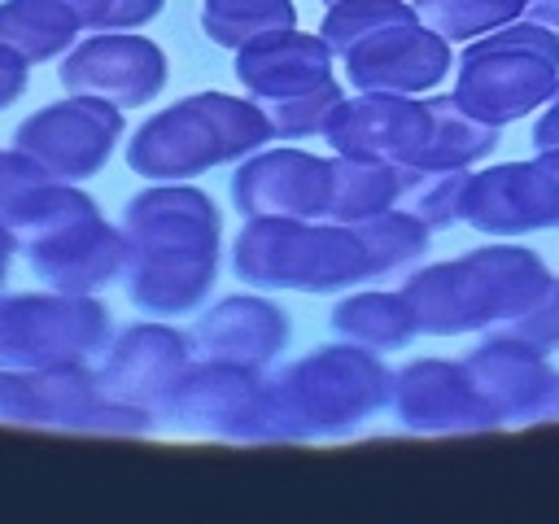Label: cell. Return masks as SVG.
<instances>
[{"mask_svg": "<svg viewBox=\"0 0 559 524\" xmlns=\"http://www.w3.org/2000/svg\"><path fill=\"white\" fill-rule=\"evenodd\" d=\"M402 22H415V4L411 0H332L323 9L319 35L341 61L354 44H362V39L389 31V26H402Z\"/></svg>", "mask_w": 559, "mask_h": 524, "instance_id": "obj_30", "label": "cell"}, {"mask_svg": "<svg viewBox=\"0 0 559 524\" xmlns=\"http://www.w3.org/2000/svg\"><path fill=\"white\" fill-rule=\"evenodd\" d=\"M397 293L411 306L419 336H463V332L493 327V306H489L485 279L467 262V253L411 271Z\"/></svg>", "mask_w": 559, "mask_h": 524, "instance_id": "obj_21", "label": "cell"}, {"mask_svg": "<svg viewBox=\"0 0 559 524\" xmlns=\"http://www.w3.org/2000/svg\"><path fill=\"white\" fill-rule=\"evenodd\" d=\"M341 100H345L341 83L328 79V83H319V87H310V92H301V96L266 100L262 114H266L275 140H310V135H323V127H328V118H332V109H336Z\"/></svg>", "mask_w": 559, "mask_h": 524, "instance_id": "obj_33", "label": "cell"}, {"mask_svg": "<svg viewBox=\"0 0 559 524\" xmlns=\"http://www.w3.org/2000/svg\"><path fill=\"white\" fill-rule=\"evenodd\" d=\"M354 236L367 253V271L371 279H384V275H402L411 271L424 253H428V240H432V227L424 218H415L411 210L393 205L384 214H371L362 223H354Z\"/></svg>", "mask_w": 559, "mask_h": 524, "instance_id": "obj_28", "label": "cell"}, {"mask_svg": "<svg viewBox=\"0 0 559 524\" xmlns=\"http://www.w3.org/2000/svg\"><path fill=\"white\" fill-rule=\"evenodd\" d=\"M192 362H197V349L188 332L170 327V319H140L105 341L96 371L109 397L140 406L153 419H166L175 389L183 384Z\"/></svg>", "mask_w": 559, "mask_h": 524, "instance_id": "obj_10", "label": "cell"}, {"mask_svg": "<svg viewBox=\"0 0 559 524\" xmlns=\"http://www.w3.org/2000/svg\"><path fill=\"white\" fill-rule=\"evenodd\" d=\"M537 148H559V96H550L533 122V153Z\"/></svg>", "mask_w": 559, "mask_h": 524, "instance_id": "obj_37", "label": "cell"}, {"mask_svg": "<svg viewBox=\"0 0 559 524\" xmlns=\"http://www.w3.org/2000/svg\"><path fill=\"white\" fill-rule=\"evenodd\" d=\"M332 323V336L336 341H349V345H362L371 354H389V349H406L419 332H415V319H411V306L402 301V293L393 288H362V293H349L332 306L328 314Z\"/></svg>", "mask_w": 559, "mask_h": 524, "instance_id": "obj_25", "label": "cell"}, {"mask_svg": "<svg viewBox=\"0 0 559 524\" xmlns=\"http://www.w3.org/2000/svg\"><path fill=\"white\" fill-rule=\"evenodd\" d=\"M323 4H332V0H323Z\"/></svg>", "mask_w": 559, "mask_h": 524, "instance_id": "obj_45", "label": "cell"}, {"mask_svg": "<svg viewBox=\"0 0 559 524\" xmlns=\"http://www.w3.org/2000/svg\"><path fill=\"white\" fill-rule=\"evenodd\" d=\"M26 83H31L26 61H22L13 48H4V44H0V109H9L13 100H22Z\"/></svg>", "mask_w": 559, "mask_h": 524, "instance_id": "obj_36", "label": "cell"}, {"mask_svg": "<svg viewBox=\"0 0 559 524\" xmlns=\"http://www.w3.org/2000/svg\"><path fill=\"white\" fill-rule=\"evenodd\" d=\"M559 87V31L515 17L454 57V100L476 118L507 127L542 109Z\"/></svg>", "mask_w": 559, "mask_h": 524, "instance_id": "obj_5", "label": "cell"}, {"mask_svg": "<svg viewBox=\"0 0 559 524\" xmlns=\"http://www.w3.org/2000/svg\"><path fill=\"white\" fill-rule=\"evenodd\" d=\"M66 9H74V17L83 22V31H100L105 17V0H61Z\"/></svg>", "mask_w": 559, "mask_h": 524, "instance_id": "obj_38", "label": "cell"}, {"mask_svg": "<svg viewBox=\"0 0 559 524\" xmlns=\"http://www.w3.org/2000/svg\"><path fill=\"white\" fill-rule=\"evenodd\" d=\"M162 9H166V0H105L100 31H140V26H148Z\"/></svg>", "mask_w": 559, "mask_h": 524, "instance_id": "obj_35", "label": "cell"}, {"mask_svg": "<svg viewBox=\"0 0 559 524\" xmlns=\"http://www.w3.org/2000/svg\"><path fill=\"white\" fill-rule=\"evenodd\" d=\"M122 140V109L96 96H66L26 114L13 131V148H22L44 175L61 183H83L100 175L114 144Z\"/></svg>", "mask_w": 559, "mask_h": 524, "instance_id": "obj_9", "label": "cell"}, {"mask_svg": "<svg viewBox=\"0 0 559 524\" xmlns=\"http://www.w3.org/2000/svg\"><path fill=\"white\" fill-rule=\"evenodd\" d=\"M192 349L197 358L210 362H236V367H258L266 371L293 336L288 314L258 293H231L214 301L197 323H192Z\"/></svg>", "mask_w": 559, "mask_h": 524, "instance_id": "obj_18", "label": "cell"}, {"mask_svg": "<svg viewBox=\"0 0 559 524\" xmlns=\"http://www.w3.org/2000/svg\"><path fill=\"white\" fill-rule=\"evenodd\" d=\"M114 336L96 293H13L0 297V367L44 371L87 362Z\"/></svg>", "mask_w": 559, "mask_h": 524, "instance_id": "obj_7", "label": "cell"}, {"mask_svg": "<svg viewBox=\"0 0 559 524\" xmlns=\"http://www.w3.org/2000/svg\"><path fill=\"white\" fill-rule=\"evenodd\" d=\"M428 109H432V135H428L424 153L402 170H472L502 140V127H493V122L476 118L472 109H463L454 100V92L428 96Z\"/></svg>", "mask_w": 559, "mask_h": 524, "instance_id": "obj_24", "label": "cell"}, {"mask_svg": "<svg viewBox=\"0 0 559 524\" xmlns=\"http://www.w3.org/2000/svg\"><path fill=\"white\" fill-rule=\"evenodd\" d=\"M17 245H22V240H17V236H13V231L0 223V288H4V275H9V262H13Z\"/></svg>", "mask_w": 559, "mask_h": 524, "instance_id": "obj_40", "label": "cell"}, {"mask_svg": "<svg viewBox=\"0 0 559 524\" xmlns=\"http://www.w3.org/2000/svg\"><path fill=\"white\" fill-rule=\"evenodd\" d=\"M0 424L140 437V432H153L157 419L140 406L109 397L100 384V371H92L87 362H70V367H44V371L0 367Z\"/></svg>", "mask_w": 559, "mask_h": 524, "instance_id": "obj_6", "label": "cell"}, {"mask_svg": "<svg viewBox=\"0 0 559 524\" xmlns=\"http://www.w3.org/2000/svg\"><path fill=\"white\" fill-rule=\"evenodd\" d=\"M402 196V170L389 162H371V157H341L332 153V205L328 218L332 223H362L371 214L393 210Z\"/></svg>", "mask_w": 559, "mask_h": 524, "instance_id": "obj_27", "label": "cell"}, {"mask_svg": "<svg viewBox=\"0 0 559 524\" xmlns=\"http://www.w3.org/2000/svg\"><path fill=\"white\" fill-rule=\"evenodd\" d=\"M459 223L493 240L559 227V196L537 153L528 162H498L480 170L472 166L459 192Z\"/></svg>", "mask_w": 559, "mask_h": 524, "instance_id": "obj_12", "label": "cell"}, {"mask_svg": "<svg viewBox=\"0 0 559 524\" xmlns=\"http://www.w3.org/2000/svg\"><path fill=\"white\" fill-rule=\"evenodd\" d=\"M166 52L148 35L131 31H92L61 61V87L70 96H96L118 109H135L162 96L166 87Z\"/></svg>", "mask_w": 559, "mask_h": 524, "instance_id": "obj_11", "label": "cell"}, {"mask_svg": "<svg viewBox=\"0 0 559 524\" xmlns=\"http://www.w3.org/2000/svg\"><path fill=\"white\" fill-rule=\"evenodd\" d=\"M467 170H402V196L397 205L424 218L432 231L459 223V192Z\"/></svg>", "mask_w": 559, "mask_h": 524, "instance_id": "obj_32", "label": "cell"}, {"mask_svg": "<svg viewBox=\"0 0 559 524\" xmlns=\"http://www.w3.org/2000/svg\"><path fill=\"white\" fill-rule=\"evenodd\" d=\"M524 17L559 31V0H524Z\"/></svg>", "mask_w": 559, "mask_h": 524, "instance_id": "obj_39", "label": "cell"}, {"mask_svg": "<svg viewBox=\"0 0 559 524\" xmlns=\"http://www.w3.org/2000/svg\"><path fill=\"white\" fill-rule=\"evenodd\" d=\"M79 35L83 22L61 0H0V44L13 48L26 66L70 52Z\"/></svg>", "mask_w": 559, "mask_h": 524, "instance_id": "obj_26", "label": "cell"}, {"mask_svg": "<svg viewBox=\"0 0 559 524\" xmlns=\"http://www.w3.org/2000/svg\"><path fill=\"white\" fill-rule=\"evenodd\" d=\"M127 266L122 284L140 314L179 319L197 314L218 279L223 214L210 192L179 183H148L122 205Z\"/></svg>", "mask_w": 559, "mask_h": 524, "instance_id": "obj_1", "label": "cell"}, {"mask_svg": "<svg viewBox=\"0 0 559 524\" xmlns=\"http://www.w3.org/2000/svg\"><path fill=\"white\" fill-rule=\"evenodd\" d=\"M389 410L406 432L419 437H459L502 428L498 415L476 393L463 358H415L393 371Z\"/></svg>", "mask_w": 559, "mask_h": 524, "instance_id": "obj_13", "label": "cell"}, {"mask_svg": "<svg viewBox=\"0 0 559 524\" xmlns=\"http://www.w3.org/2000/svg\"><path fill=\"white\" fill-rule=\"evenodd\" d=\"M166 419H175L188 432L240 441V445L293 441L271 376L258 367H236V362L197 358L188 367L183 384L175 389Z\"/></svg>", "mask_w": 559, "mask_h": 524, "instance_id": "obj_8", "label": "cell"}, {"mask_svg": "<svg viewBox=\"0 0 559 524\" xmlns=\"http://www.w3.org/2000/svg\"><path fill=\"white\" fill-rule=\"evenodd\" d=\"M550 297H555V310H559V279H555V293Z\"/></svg>", "mask_w": 559, "mask_h": 524, "instance_id": "obj_43", "label": "cell"}, {"mask_svg": "<svg viewBox=\"0 0 559 524\" xmlns=\"http://www.w3.org/2000/svg\"><path fill=\"white\" fill-rule=\"evenodd\" d=\"M467 262L485 279V293H489V306H493V327H502L515 314L533 310L555 288L550 266L528 245H480V249H467Z\"/></svg>", "mask_w": 559, "mask_h": 524, "instance_id": "obj_23", "label": "cell"}, {"mask_svg": "<svg viewBox=\"0 0 559 524\" xmlns=\"http://www.w3.org/2000/svg\"><path fill=\"white\" fill-rule=\"evenodd\" d=\"M275 140L266 114L249 96L197 92L153 118H144L127 140V166L148 183L197 179L214 166H231Z\"/></svg>", "mask_w": 559, "mask_h": 524, "instance_id": "obj_2", "label": "cell"}, {"mask_svg": "<svg viewBox=\"0 0 559 524\" xmlns=\"http://www.w3.org/2000/svg\"><path fill=\"white\" fill-rule=\"evenodd\" d=\"M236 83L245 87L249 100H284L301 96L328 79H336V52L323 44V35H306L297 26L258 35L253 44L236 48Z\"/></svg>", "mask_w": 559, "mask_h": 524, "instance_id": "obj_20", "label": "cell"}, {"mask_svg": "<svg viewBox=\"0 0 559 524\" xmlns=\"http://www.w3.org/2000/svg\"><path fill=\"white\" fill-rule=\"evenodd\" d=\"M271 384L293 441H328V437H349L376 410L389 406L393 371L384 367L380 354L336 341L301 354L280 376H271Z\"/></svg>", "mask_w": 559, "mask_h": 524, "instance_id": "obj_4", "label": "cell"}, {"mask_svg": "<svg viewBox=\"0 0 559 524\" xmlns=\"http://www.w3.org/2000/svg\"><path fill=\"white\" fill-rule=\"evenodd\" d=\"M31 271L57 288V293H100L114 279H122L127 266V240L122 227H114L100 205L22 240Z\"/></svg>", "mask_w": 559, "mask_h": 524, "instance_id": "obj_16", "label": "cell"}, {"mask_svg": "<svg viewBox=\"0 0 559 524\" xmlns=\"http://www.w3.org/2000/svg\"><path fill=\"white\" fill-rule=\"evenodd\" d=\"M550 293H555V288H550ZM493 332H507V336H515V341H524V345H533V349H542V354H555V349H559V310H555V297L537 301L533 310L515 314L511 323H502V327H493Z\"/></svg>", "mask_w": 559, "mask_h": 524, "instance_id": "obj_34", "label": "cell"}, {"mask_svg": "<svg viewBox=\"0 0 559 524\" xmlns=\"http://www.w3.org/2000/svg\"><path fill=\"white\" fill-rule=\"evenodd\" d=\"M555 96H559V87H555Z\"/></svg>", "mask_w": 559, "mask_h": 524, "instance_id": "obj_44", "label": "cell"}, {"mask_svg": "<svg viewBox=\"0 0 559 524\" xmlns=\"http://www.w3.org/2000/svg\"><path fill=\"white\" fill-rule=\"evenodd\" d=\"M92 205L96 201L79 183L44 175V166H35L22 148H0V223L17 240H31Z\"/></svg>", "mask_w": 559, "mask_h": 524, "instance_id": "obj_22", "label": "cell"}, {"mask_svg": "<svg viewBox=\"0 0 559 524\" xmlns=\"http://www.w3.org/2000/svg\"><path fill=\"white\" fill-rule=\"evenodd\" d=\"M341 70L354 92L428 96L432 87H441L445 74H454V52H450V39H441L415 17L354 44L341 57Z\"/></svg>", "mask_w": 559, "mask_h": 524, "instance_id": "obj_17", "label": "cell"}, {"mask_svg": "<svg viewBox=\"0 0 559 524\" xmlns=\"http://www.w3.org/2000/svg\"><path fill=\"white\" fill-rule=\"evenodd\" d=\"M432 135V109L428 96H397V92H354L345 96L323 140L341 157H371L389 166H411Z\"/></svg>", "mask_w": 559, "mask_h": 524, "instance_id": "obj_14", "label": "cell"}, {"mask_svg": "<svg viewBox=\"0 0 559 524\" xmlns=\"http://www.w3.org/2000/svg\"><path fill=\"white\" fill-rule=\"evenodd\" d=\"M476 393L485 406L498 415V424H537L542 402L555 384V362L550 354L507 336V332H485V341L463 358Z\"/></svg>", "mask_w": 559, "mask_h": 524, "instance_id": "obj_19", "label": "cell"}, {"mask_svg": "<svg viewBox=\"0 0 559 524\" xmlns=\"http://www.w3.org/2000/svg\"><path fill=\"white\" fill-rule=\"evenodd\" d=\"M297 26L293 0H205L201 4V35L214 48H245L258 35Z\"/></svg>", "mask_w": 559, "mask_h": 524, "instance_id": "obj_29", "label": "cell"}, {"mask_svg": "<svg viewBox=\"0 0 559 524\" xmlns=\"http://www.w3.org/2000/svg\"><path fill=\"white\" fill-rule=\"evenodd\" d=\"M231 205L240 218H328L332 205V157L306 148H258L236 162Z\"/></svg>", "mask_w": 559, "mask_h": 524, "instance_id": "obj_15", "label": "cell"}, {"mask_svg": "<svg viewBox=\"0 0 559 524\" xmlns=\"http://www.w3.org/2000/svg\"><path fill=\"white\" fill-rule=\"evenodd\" d=\"M231 271L240 284L262 293H280V288L345 293L371 279L354 227L332 218H280V214L245 218V227L231 240Z\"/></svg>", "mask_w": 559, "mask_h": 524, "instance_id": "obj_3", "label": "cell"}, {"mask_svg": "<svg viewBox=\"0 0 559 524\" xmlns=\"http://www.w3.org/2000/svg\"><path fill=\"white\" fill-rule=\"evenodd\" d=\"M415 17L450 44H472L524 13V0H411Z\"/></svg>", "mask_w": 559, "mask_h": 524, "instance_id": "obj_31", "label": "cell"}, {"mask_svg": "<svg viewBox=\"0 0 559 524\" xmlns=\"http://www.w3.org/2000/svg\"><path fill=\"white\" fill-rule=\"evenodd\" d=\"M537 162L546 166V175L555 183V196H559V148H537Z\"/></svg>", "mask_w": 559, "mask_h": 524, "instance_id": "obj_42", "label": "cell"}, {"mask_svg": "<svg viewBox=\"0 0 559 524\" xmlns=\"http://www.w3.org/2000/svg\"><path fill=\"white\" fill-rule=\"evenodd\" d=\"M537 424H559V371H555V384H550V393H546V402H542Z\"/></svg>", "mask_w": 559, "mask_h": 524, "instance_id": "obj_41", "label": "cell"}]
</instances>
